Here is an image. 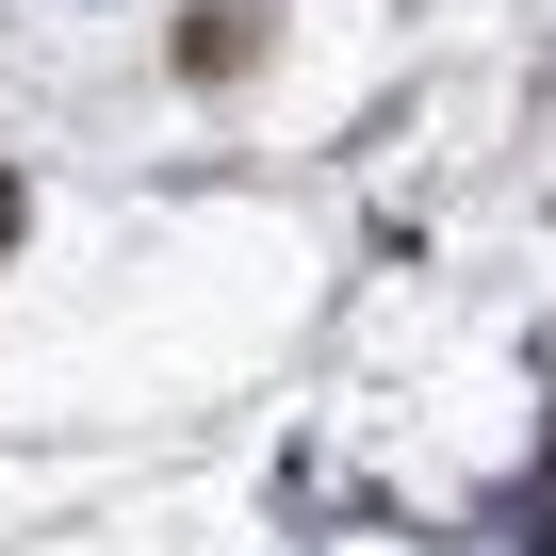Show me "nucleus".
<instances>
[{
	"instance_id": "1",
	"label": "nucleus",
	"mask_w": 556,
	"mask_h": 556,
	"mask_svg": "<svg viewBox=\"0 0 556 556\" xmlns=\"http://www.w3.org/2000/svg\"><path fill=\"white\" fill-rule=\"evenodd\" d=\"M0 245H17V180H0Z\"/></svg>"
}]
</instances>
